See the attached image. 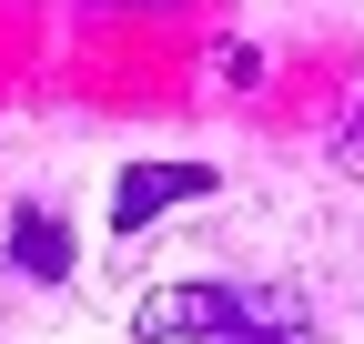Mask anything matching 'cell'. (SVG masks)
Listing matches in <instances>:
<instances>
[{
	"instance_id": "6da1fadb",
	"label": "cell",
	"mask_w": 364,
	"mask_h": 344,
	"mask_svg": "<svg viewBox=\"0 0 364 344\" xmlns=\"http://www.w3.org/2000/svg\"><path fill=\"white\" fill-rule=\"evenodd\" d=\"M243 314H253V304L223 294V284H172L162 304H142V334H152V344H172V334H233Z\"/></svg>"
},
{
	"instance_id": "7a4b0ae2",
	"label": "cell",
	"mask_w": 364,
	"mask_h": 344,
	"mask_svg": "<svg viewBox=\"0 0 364 344\" xmlns=\"http://www.w3.org/2000/svg\"><path fill=\"white\" fill-rule=\"evenodd\" d=\"M203 193H213V172H203V162H142V172H122L112 223H122V233H142L162 203H203Z\"/></svg>"
},
{
	"instance_id": "3957f363",
	"label": "cell",
	"mask_w": 364,
	"mask_h": 344,
	"mask_svg": "<svg viewBox=\"0 0 364 344\" xmlns=\"http://www.w3.org/2000/svg\"><path fill=\"white\" fill-rule=\"evenodd\" d=\"M11 264L21 274H71V233L51 223V213H21L11 223Z\"/></svg>"
},
{
	"instance_id": "277c9868",
	"label": "cell",
	"mask_w": 364,
	"mask_h": 344,
	"mask_svg": "<svg viewBox=\"0 0 364 344\" xmlns=\"http://www.w3.org/2000/svg\"><path fill=\"white\" fill-rule=\"evenodd\" d=\"M344 162H354V172H364V112H354V132H344Z\"/></svg>"
}]
</instances>
